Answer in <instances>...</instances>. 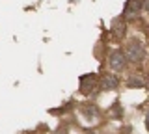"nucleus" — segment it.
Instances as JSON below:
<instances>
[{
	"instance_id": "20e7f679",
	"label": "nucleus",
	"mask_w": 149,
	"mask_h": 134,
	"mask_svg": "<svg viewBox=\"0 0 149 134\" xmlns=\"http://www.w3.org/2000/svg\"><path fill=\"white\" fill-rule=\"evenodd\" d=\"M119 76L118 73H104L101 78H99V87L102 91H114L119 87Z\"/></svg>"
},
{
	"instance_id": "7ed1b4c3",
	"label": "nucleus",
	"mask_w": 149,
	"mask_h": 134,
	"mask_svg": "<svg viewBox=\"0 0 149 134\" xmlns=\"http://www.w3.org/2000/svg\"><path fill=\"white\" fill-rule=\"evenodd\" d=\"M78 112H80L82 119H86L88 125H93V123H97L101 119V110L91 103H84L80 108H78Z\"/></svg>"
},
{
	"instance_id": "f03ea898",
	"label": "nucleus",
	"mask_w": 149,
	"mask_h": 134,
	"mask_svg": "<svg viewBox=\"0 0 149 134\" xmlns=\"http://www.w3.org/2000/svg\"><path fill=\"white\" fill-rule=\"evenodd\" d=\"M127 63L129 62H127V56H125L123 50L116 49V50H112V52L108 54V67H110L112 73L125 71V69H127Z\"/></svg>"
},
{
	"instance_id": "423d86ee",
	"label": "nucleus",
	"mask_w": 149,
	"mask_h": 134,
	"mask_svg": "<svg viewBox=\"0 0 149 134\" xmlns=\"http://www.w3.org/2000/svg\"><path fill=\"white\" fill-rule=\"evenodd\" d=\"M108 117L110 119H121V117H123V106H121L119 103H116V106H114V108H110L108 110Z\"/></svg>"
},
{
	"instance_id": "6e6552de",
	"label": "nucleus",
	"mask_w": 149,
	"mask_h": 134,
	"mask_svg": "<svg viewBox=\"0 0 149 134\" xmlns=\"http://www.w3.org/2000/svg\"><path fill=\"white\" fill-rule=\"evenodd\" d=\"M84 134H97V132H95V131H86Z\"/></svg>"
},
{
	"instance_id": "0eeeda50",
	"label": "nucleus",
	"mask_w": 149,
	"mask_h": 134,
	"mask_svg": "<svg viewBox=\"0 0 149 134\" xmlns=\"http://www.w3.org/2000/svg\"><path fill=\"white\" fill-rule=\"evenodd\" d=\"M125 86H127V87H143V86H146V82H143L140 76H129Z\"/></svg>"
},
{
	"instance_id": "f257e3e1",
	"label": "nucleus",
	"mask_w": 149,
	"mask_h": 134,
	"mask_svg": "<svg viewBox=\"0 0 149 134\" xmlns=\"http://www.w3.org/2000/svg\"><path fill=\"white\" fill-rule=\"evenodd\" d=\"M123 52H125V56H127V62H130V63H140L146 58V47H143L138 39H130L127 43V49H125Z\"/></svg>"
},
{
	"instance_id": "39448f33",
	"label": "nucleus",
	"mask_w": 149,
	"mask_h": 134,
	"mask_svg": "<svg viewBox=\"0 0 149 134\" xmlns=\"http://www.w3.org/2000/svg\"><path fill=\"white\" fill-rule=\"evenodd\" d=\"M112 32L118 35V39H119V37L123 39V35H125V21H123V19H121V21L118 19V21L114 22V26H112Z\"/></svg>"
}]
</instances>
